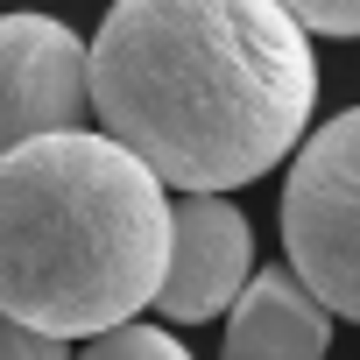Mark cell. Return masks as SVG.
I'll return each mask as SVG.
<instances>
[{
    "instance_id": "obj_2",
    "label": "cell",
    "mask_w": 360,
    "mask_h": 360,
    "mask_svg": "<svg viewBox=\"0 0 360 360\" xmlns=\"http://www.w3.org/2000/svg\"><path fill=\"white\" fill-rule=\"evenodd\" d=\"M169 184L113 134L64 127L0 155V304L57 339H99L162 297Z\"/></svg>"
},
{
    "instance_id": "obj_7",
    "label": "cell",
    "mask_w": 360,
    "mask_h": 360,
    "mask_svg": "<svg viewBox=\"0 0 360 360\" xmlns=\"http://www.w3.org/2000/svg\"><path fill=\"white\" fill-rule=\"evenodd\" d=\"M78 360H191V346L184 339H169L162 325H141V318H127V325H113V332H99Z\"/></svg>"
},
{
    "instance_id": "obj_4",
    "label": "cell",
    "mask_w": 360,
    "mask_h": 360,
    "mask_svg": "<svg viewBox=\"0 0 360 360\" xmlns=\"http://www.w3.org/2000/svg\"><path fill=\"white\" fill-rule=\"evenodd\" d=\"M92 113V43L57 15H0V155Z\"/></svg>"
},
{
    "instance_id": "obj_5",
    "label": "cell",
    "mask_w": 360,
    "mask_h": 360,
    "mask_svg": "<svg viewBox=\"0 0 360 360\" xmlns=\"http://www.w3.org/2000/svg\"><path fill=\"white\" fill-rule=\"evenodd\" d=\"M248 283H255V226H248V212L226 191H184L155 311L169 325H205V318H226Z\"/></svg>"
},
{
    "instance_id": "obj_3",
    "label": "cell",
    "mask_w": 360,
    "mask_h": 360,
    "mask_svg": "<svg viewBox=\"0 0 360 360\" xmlns=\"http://www.w3.org/2000/svg\"><path fill=\"white\" fill-rule=\"evenodd\" d=\"M283 248L290 269L360 325V106L332 113L297 148L283 184Z\"/></svg>"
},
{
    "instance_id": "obj_1",
    "label": "cell",
    "mask_w": 360,
    "mask_h": 360,
    "mask_svg": "<svg viewBox=\"0 0 360 360\" xmlns=\"http://www.w3.org/2000/svg\"><path fill=\"white\" fill-rule=\"evenodd\" d=\"M92 106L176 191H240L311 141L318 57L290 0H113Z\"/></svg>"
},
{
    "instance_id": "obj_9",
    "label": "cell",
    "mask_w": 360,
    "mask_h": 360,
    "mask_svg": "<svg viewBox=\"0 0 360 360\" xmlns=\"http://www.w3.org/2000/svg\"><path fill=\"white\" fill-rule=\"evenodd\" d=\"M290 15H297L311 36H339V43L360 36V0H290Z\"/></svg>"
},
{
    "instance_id": "obj_6",
    "label": "cell",
    "mask_w": 360,
    "mask_h": 360,
    "mask_svg": "<svg viewBox=\"0 0 360 360\" xmlns=\"http://www.w3.org/2000/svg\"><path fill=\"white\" fill-rule=\"evenodd\" d=\"M332 318L339 311L297 269H262L226 311V360H325Z\"/></svg>"
},
{
    "instance_id": "obj_8",
    "label": "cell",
    "mask_w": 360,
    "mask_h": 360,
    "mask_svg": "<svg viewBox=\"0 0 360 360\" xmlns=\"http://www.w3.org/2000/svg\"><path fill=\"white\" fill-rule=\"evenodd\" d=\"M0 360H71V353H64L57 332H36V325H22L8 304H0Z\"/></svg>"
}]
</instances>
